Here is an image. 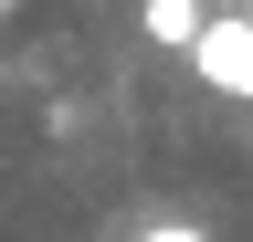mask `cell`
<instances>
[{
    "label": "cell",
    "mask_w": 253,
    "mask_h": 242,
    "mask_svg": "<svg viewBox=\"0 0 253 242\" xmlns=\"http://www.w3.org/2000/svg\"><path fill=\"white\" fill-rule=\"evenodd\" d=\"M137 242H211V232H201V221H148Z\"/></svg>",
    "instance_id": "cell-3"
},
{
    "label": "cell",
    "mask_w": 253,
    "mask_h": 242,
    "mask_svg": "<svg viewBox=\"0 0 253 242\" xmlns=\"http://www.w3.org/2000/svg\"><path fill=\"white\" fill-rule=\"evenodd\" d=\"M190 74H201V95L253 105V11H211L201 42H190Z\"/></svg>",
    "instance_id": "cell-1"
},
{
    "label": "cell",
    "mask_w": 253,
    "mask_h": 242,
    "mask_svg": "<svg viewBox=\"0 0 253 242\" xmlns=\"http://www.w3.org/2000/svg\"><path fill=\"white\" fill-rule=\"evenodd\" d=\"M11 11H21V0H0V32H11Z\"/></svg>",
    "instance_id": "cell-4"
},
{
    "label": "cell",
    "mask_w": 253,
    "mask_h": 242,
    "mask_svg": "<svg viewBox=\"0 0 253 242\" xmlns=\"http://www.w3.org/2000/svg\"><path fill=\"white\" fill-rule=\"evenodd\" d=\"M201 21H211L201 0H137V32H148L158 53H190V42H201Z\"/></svg>",
    "instance_id": "cell-2"
}]
</instances>
